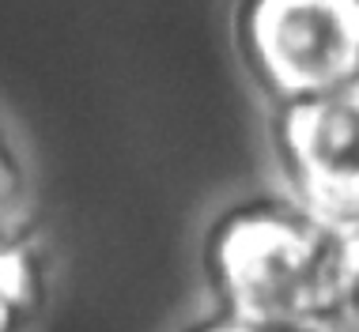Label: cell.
I'll return each instance as SVG.
<instances>
[{"instance_id": "cell-1", "label": "cell", "mask_w": 359, "mask_h": 332, "mask_svg": "<svg viewBox=\"0 0 359 332\" xmlns=\"http://www.w3.org/2000/svg\"><path fill=\"white\" fill-rule=\"evenodd\" d=\"M333 238L287 197L223 212L201 253L216 310L265 332L303 328L322 314Z\"/></svg>"}, {"instance_id": "cell-2", "label": "cell", "mask_w": 359, "mask_h": 332, "mask_svg": "<svg viewBox=\"0 0 359 332\" xmlns=\"http://www.w3.org/2000/svg\"><path fill=\"white\" fill-rule=\"evenodd\" d=\"M231 34L269 110L359 80V0H238Z\"/></svg>"}, {"instance_id": "cell-3", "label": "cell", "mask_w": 359, "mask_h": 332, "mask_svg": "<svg viewBox=\"0 0 359 332\" xmlns=\"http://www.w3.org/2000/svg\"><path fill=\"white\" fill-rule=\"evenodd\" d=\"M269 144L295 208L329 230L359 227V80L273 110Z\"/></svg>"}, {"instance_id": "cell-4", "label": "cell", "mask_w": 359, "mask_h": 332, "mask_svg": "<svg viewBox=\"0 0 359 332\" xmlns=\"http://www.w3.org/2000/svg\"><path fill=\"white\" fill-rule=\"evenodd\" d=\"M50 276L23 230L4 234V249H0V302H4V332L27 328L34 314H42Z\"/></svg>"}, {"instance_id": "cell-5", "label": "cell", "mask_w": 359, "mask_h": 332, "mask_svg": "<svg viewBox=\"0 0 359 332\" xmlns=\"http://www.w3.org/2000/svg\"><path fill=\"white\" fill-rule=\"evenodd\" d=\"M333 234V261H329L325 302L318 317L341 325L344 332H359V227Z\"/></svg>"}, {"instance_id": "cell-6", "label": "cell", "mask_w": 359, "mask_h": 332, "mask_svg": "<svg viewBox=\"0 0 359 332\" xmlns=\"http://www.w3.org/2000/svg\"><path fill=\"white\" fill-rule=\"evenodd\" d=\"M186 332H265V328H254V325H246V321L227 317V314H219V310H216V317L201 321V325H193Z\"/></svg>"}]
</instances>
